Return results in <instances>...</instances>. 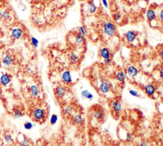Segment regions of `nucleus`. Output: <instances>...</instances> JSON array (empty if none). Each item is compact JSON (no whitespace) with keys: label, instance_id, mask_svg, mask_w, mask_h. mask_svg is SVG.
<instances>
[{"label":"nucleus","instance_id":"2","mask_svg":"<svg viewBox=\"0 0 163 146\" xmlns=\"http://www.w3.org/2000/svg\"><path fill=\"white\" fill-rule=\"evenodd\" d=\"M103 30L106 36L108 37H113L116 34L117 28L114 23L111 21H106L103 23Z\"/></svg>","mask_w":163,"mask_h":146},{"label":"nucleus","instance_id":"25","mask_svg":"<svg viewBox=\"0 0 163 146\" xmlns=\"http://www.w3.org/2000/svg\"><path fill=\"white\" fill-rule=\"evenodd\" d=\"M12 114H13L14 118L16 119H21V117H23L24 116L23 110L21 109H20V108H18V107L14 108L13 111H12Z\"/></svg>","mask_w":163,"mask_h":146},{"label":"nucleus","instance_id":"1","mask_svg":"<svg viewBox=\"0 0 163 146\" xmlns=\"http://www.w3.org/2000/svg\"><path fill=\"white\" fill-rule=\"evenodd\" d=\"M31 117L35 122L43 123L47 118V111L42 107L34 108L31 112Z\"/></svg>","mask_w":163,"mask_h":146},{"label":"nucleus","instance_id":"28","mask_svg":"<svg viewBox=\"0 0 163 146\" xmlns=\"http://www.w3.org/2000/svg\"><path fill=\"white\" fill-rule=\"evenodd\" d=\"M58 119L59 117L57 114H52L51 117H50V124H51V125H55V124L58 123Z\"/></svg>","mask_w":163,"mask_h":146},{"label":"nucleus","instance_id":"23","mask_svg":"<svg viewBox=\"0 0 163 146\" xmlns=\"http://www.w3.org/2000/svg\"><path fill=\"white\" fill-rule=\"evenodd\" d=\"M73 40L76 45H82L85 42V36H84L80 33H75L73 36Z\"/></svg>","mask_w":163,"mask_h":146},{"label":"nucleus","instance_id":"30","mask_svg":"<svg viewBox=\"0 0 163 146\" xmlns=\"http://www.w3.org/2000/svg\"><path fill=\"white\" fill-rule=\"evenodd\" d=\"M20 145L21 146H31V140L27 137H24L23 140L20 142Z\"/></svg>","mask_w":163,"mask_h":146},{"label":"nucleus","instance_id":"43","mask_svg":"<svg viewBox=\"0 0 163 146\" xmlns=\"http://www.w3.org/2000/svg\"><path fill=\"white\" fill-rule=\"evenodd\" d=\"M140 1H142L143 2H145V3H148L149 0H140Z\"/></svg>","mask_w":163,"mask_h":146},{"label":"nucleus","instance_id":"26","mask_svg":"<svg viewBox=\"0 0 163 146\" xmlns=\"http://www.w3.org/2000/svg\"><path fill=\"white\" fill-rule=\"evenodd\" d=\"M30 42H31V45H32V46L33 47H34V48H35V49H37L38 47H39L40 42H39V40H38L36 37L31 36V39H30Z\"/></svg>","mask_w":163,"mask_h":146},{"label":"nucleus","instance_id":"21","mask_svg":"<svg viewBox=\"0 0 163 146\" xmlns=\"http://www.w3.org/2000/svg\"><path fill=\"white\" fill-rule=\"evenodd\" d=\"M29 92L30 94L33 98H37L39 96V95L40 94V90L36 84H33L31 85L29 87Z\"/></svg>","mask_w":163,"mask_h":146},{"label":"nucleus","instance_id":"19","mask_svg":"<svg viewBox=\"0 0 163 146\" xmlns=\"http://www.w3.org/2000/svg\"><path fill=\"white\" fill-rule=\"evenodd\" d=\"M11 19L10 12L8 9H4L0 11V20L3 22H7Z\"/></svg>","mask_w":163,"mask_h":146},{"label":"nucleus","instance_id":"24","mask_svg":"<svg viewBox=\"0 0 163 146\" xmlns=\"http://www.w3.org/2000/svg\"><path fill=\"white\" fill-rule=\"evenodd\" d=\"M81 96L84 99H86L87 100H92L94 99V94L91 93V92L87 90H84L81 91L80 93Z\"/></svg>","mask_w":163,"mask_h":146},{"label":"nucleus","instance_id":"37","mask_svg":"<svg viewBox=\"0 0 163 146\" xmlns=\"http://www.w3.org/2000/svg\"><path fill=\"white\" fill-rule=\"evenodd\" d=\"M104 64L106 66H110L112 64V60L111 58L104 59Z\"/></svg>","mask_w":163,"mask_h":146},{"label":"nucleus","instance_id":"18","mask_svg":"<svg viewBox=\"0 0 163 146\" xmlns=\"http://www.w3.org/2000/svg\"><path fill=\"white\" fill-rule=\"evenodd\" d=\"M11 82V77L10 75L5 73L2 74L0 77V84L2 86H7Z\"/></svg>","mask_w":163,"mask_h":146},{"label":"nucleus","instance_id":"33","mask_svg":"<svg viewBox=\"0 0 163 146\" xmlns=\"http://www.w3.org/2000/svg\"><path fill=\"white\" fill-rule=\"evenodd\" d=\"M158 17L159 18V19L160 21H161L162 23H163V7L160 8L159 11L158 13Z\"/></svg>","mask_w":163,"mask_h":146},{"label":"nucleus","instance_id":"27","mask_svg":"<svg viewBox=\"0 0 163 146\" xmlns=\"http://www.w3.org/2000/svg\"><path fill=\"white\" fill-rule=\"evenodd\" d=\"M35 126V124H33L31 121H25V123H24V128L26 130L32 129Z\"/></svg>","mask_w":163,"mask_h":146},{"label":"nucleus","instance_id":"38","mask_svg":"<svg viewBox=\"0 0 163 146\" xmlns=\"http://www.w3.org/2000/svg\"><path fill=\"white\" fill-rule=\"evenodd\" d=\"M102 4L105 8H108L109 7V4L108 2V0H101Z\"/></svg>","mask_w":163,"mask_h":146},{"label":"nucleus","instance_id":"11","mask_svg":"<svg viewBox=\"0 0 163 146\" xmlns=\"http://www.w3.org/2000/svg\"><path fill=\"white\" fill-rule=\"evenodd\" d=\"M146 18L147 21L149 23H152L153 21H155L158 19V13H157L155 10L153 8H149L147 9L145 13Z\"/></svg>","mask_w":163,"mask_h":146},{"label":"nucleus","instance_id":"17","mask_svg":"<svg viewBox=\"0 0 163 146\" xmlns=\"http://www.w3.org/2000/svg\"><path fill=\"white\" fill-rule=\"evenodd\" d=\"M68 59H69V62H70L71 65H76L80 61V56L77 52L73 51L70 54V55H69Z\"/></svg>","mask_w":163,"mask_h":146},{"label":"nucleus","instance_id":"41","mask_svg":"<svg viewBox=\"0 0 163 146\" xmlns=\"http://www.w3.org/2000/svg\"><path fill=\"white\" fill-rule=\"evenodd\" d=\"M139 146H149V143L146 140H142L140 142Z\"/></svg>","mask_w":163,"mask_h":146},{"label":"nucleus","instance_id":"20","mask_svg":"<svg viewBox=\"0 0 163 146\" xmlns=\"http://www.w3.org/2000/svg\"><path fill=\"white\" fill-rule=\"evenodd\" d=\"M115 78L116 81H118L119 83H124L126 80V73L122 70H119L115 75Z\"/></svg>","mask_w":163,"mask_h":146},{"label":"nucleus","instance_id":"42","mask_svg":"<svg viewBox=\"0 0 163 146\" xmlns=\"http://www.w3.org/2000/svg\"><path fill=\"white\" fill-rule=\"evenodd\" d=\"M104 132H105L106 133H108L109 132H110V130H109V129H108V128H105Z\"/></svg>","mask_w":163,"mask_h":146},{"label":"nucleus","instance_id":"7","mask_svg":"<svg viewBox=\"0 0 163 146\" xmlns=\"http://www.w3.org/2000/svg\"><path fill=\"white\" fill-rule=\"evenodd\" d=\"M144 93H145L147 96L152 98L154 96L157 91V87L155 84L152 83H149L145 85L143 87Z\"/></svg>","mask_w":163,"mask_h":146},{"label":"nucleus","instance_id":"22","mask_svg":"<svg viewBox=\"0 0 163 146\" xmlns=\"http://www.w3.org/2000/svg\"><path fill=\"white\" fill-rule=\"evenodd\" d=\"M62 114L66 117L71 116L73 114V108L71 105H66L62 107Z\"/></svg>","mask_w":163,"mask_h":146},{"label":"nucleus","instance_id":"15","mask_svg":"<svg viewBox=\"0 0 163 146\" xmlns=\"http://www.w3.org/2000/svg\"><path fill=\"white\" fill-rule=\"evenodd\" d=\"M99 54L103 59H110L112 57V53L110 49L106 47H103L99 49Z\"/></svg>","mask_w":163,"mask_h":146},{"label":"nucleus","instance_id":"44","mask_svg":"<svg viewBox=\"0 0 163 146\" xmlns=\"http://www.w3.org/2000/svg\"><path fill=\"white\" fill-rule=\"evenodd\" d=\"M63 1H70V0H63Z\"/></svg>","mask_w":163,"mask_h":146},{"label":"nucleus","instance_id":"29","mask_svg":"<svg viewBox=\"0 0 163 146\" xmlns=\"http://www.w3.org/2000/svg\"><path fill=\"white\" fill-rule=\"evenodd\" d=\"M4 140L7 144H11V143L13 142L14 139L11 134H10V133H7V134H5L4 136Z\"/></svg>","mask_w":163,"mask_h":146},{"label":"nucleus","instance_id":"10","mask_svg":"<svg viewBox=\"0 0 163 146\" xmlns=\"http://www.w3.org/2000/svg\"><path fill=\"white\" fill-rule=\"evenodd\" d=\"M99 93L103 95H106L108 94L111 91V85L108 82L104 81L100 84L98 88Z\"/></svg>","mask_w":163,"mask_h":146},{"label":"nucleus","instance_id":"39","mask_svg":"<svg viewBox=\"0 0 163 146\" xmlns=\"http://www.w3.org/2000/svg\"><path fill=\"white\" fill-rule=\"evenodd\" d=\"M159 56L160 59H161V61L163 62V47L159 50Z\"/></svg>","mask_w":163,"mask_h":146},{"label":"nucleus","instance_id":"6","mask_svg":"<svg viewBox=\"0 0 163 146\" xmlns=\"http://www.w3.org/2000/svg\"><path fill=\"white\" fill-rule=\"evenodd\" d=\"M110 107L112 110L115 114H119L122 110V104L121 101L118 99H114L110 103Z\"/></svg>","mask_w":163,"mask_h":146},{"label":"nucleus","instance_id":"36","mask_svg":"<svg viewBox=\"0 0 163 146\" xmlns=\"http://www.w3.org/2000/svg\"><path fill=\"white\" fill-rule=\"evenodd\" d=\"M159 77L162 81H163V66H161L159 69Z\"/></svg>","mask_w":163,"mask_h":146},{"label":"nucleus","instance_id":"9","mask_svg":"<svg viewBox=\"0 0 163 146\" xmlns=\"http://www.w3.org/2000/svg\"><path fill=\"white\" fill-rule=\"evenodd\" d=\"M24 30L21 27H14L11 31V36L14 40H20L24 36Z\"/></svg>","mask_w":163,"mask_h":146},{"label":"nucleus","instance_id":"40","mask_svg":"<svg viewBox=\"0 0 163 146\" xmlns=\"http://www.w3.org/2000/svg\"><path fill=\"white\" fill-rule=\"evenodd\" d=\"M33 23L34 24L38 25V24H40V20L38 18L34 17V18H33Z\"/></svg>","mask_w":163,"mask_h":146},{"label":"nucleus","instance_id":"5","mask_svg":"<svg viewBox=\"0 0 163 146\" xmlns=\"http://www.w3.org/2000/svg\"><path fill=\"white\" fill-rule=\"evenodd\" d=\"M92 116L97 121L101 123L104 120L105 113L101 107L94 108L92 110Z\"/></svg>","mask_w":163,"mask_h":146},{"label":"nucleus","instance_id":"13","mask_svg":"<svg viewBox=\"0 0 163 146\" xmlns=\"http://www.w3.org/2000/svg\"><path fill=\"white\" fill-rule=\"evenodd\" d=\"M124 39L128 43L134 42L137 39V33L133 30H129L124 34Z\"/></svg>","mask_w":163,"mask_h":146},{"label":"nucleus","instance_id":"16","mask_svg":"<svg viewBox=\"0 0 163 146\" xmlns=\"http://www.w3.org/2000/svg\"><path fill=\"white\" fill-rule=\"evenodd\" d=\"M87 10L89 14H95L98 10V6L94 1V0H89L87 3Z\"/></svg>","mask_w":163,"mask_h":146},{"label":"nucleus","instance_id":"12","mask_svg":"<svg viewBox=\"0 0 163 146\" xmlns=\"http://www.w3.org/2000/svg\"><path fill=\"white\" fill-rule=\"evenodd\" d=\"M72 121L75 124V125L77 126H82L84 123V119L83 116L82 115V114L79 113V112H77L73 114L72 115Z\"/></svg>","mask_w":163,"mask_h":146},{"label":"nucleus","instance_id":"32","mask_svg":"<svg viewBox=\"0 0 163 146\" xmlns=\"http://www.w3.org/2000/svg\"><path fill=\"white\" fill-rule=\"evenodd\" d=\"M78 33H80L84 36H86V30H85V28H84V27L82 26H80L78 28Z\"/></svg>","mask_w":163,"mask_h":146},{"label":"nucleus","instance_id":"8","mask_svg":"<svg viewBox=\"0 0 163 146\" xmlns=\"http://www.w3.org/2000/svg\"><path fill=\"white\" fill-rule=\"evenodd\" d=\"M61 81L66 85H70L73 82V77L71 73L68 70H65L61 74Z\"/></svg>","mask_w":163,"mask_h":146},{"label":"nucleus","instance_id":"34","mask_svg":"<svg viewBox=\"0 0 163 146\" xmlns=\"http://www.w3.org/2000/svg\"><path fill=\"white\" fill-rule=\"evenodd\" d=\"M133 139V135L129 132L127 133L126 135V141L127 142H132Z\"/></svg>","mask_w":163,"mask_h":146},{"label":"nucleus","instance_id":"31","mask_svg":"<svg viewBox=\"0 0 163 146\" xmlns=\"http://www.w3.org/2000/svg\"><path fill=\"white\" fill-rule=\"evenodd\" d=\"M122 14L120 12H115V13L113 14V19H114V20L116 22L120 21L122 19Z\"/></svg>","mask_w":163,"mask_h":146},{"label":"nucleus","instance_id":"35","mask_svg":"<svg viewBox=\"0 0 163 146\" xmlns=\"http://www.w3.org/2000/svg\"><path fill=\"white\" fill-rule=\"evenodd\" d=\"M129 93L130 94V95H131V96L133 97H138L139 96L138 92L135 90H132V89H131V90L129 91Z\"/></svg>","mask_w":163,"mask_h":146},{"label":"nucleus","instance_id":"3","mask_svg":"<svg viewBox=\"0 0 163 146\" xmlns=\"http://www.w3.org/2000/svg\"><path fill=\"white\" fill-rule=\"evenodd\" d=\"M139 72L140 70L137 66L134 65H129L127 66L125 73H126V77L131 79H134L137 77Z\"/></svg>","mask_w":163,"mask_h":146},{"label":"nucleus","instance_id":"14","mask_svg":"<svg viewBox=\"0 0 163 146\" xmlns=\"http://www.w3.org/2000/svg\"><path fill=\"white\" fill-rule=\"evenodd\" d=\"M14 57L11 54H7L2 59V64L5 67H10L14 63Z\"/></svg>","mask_w":163,"mask_h":146},{"label":"nucleus","instance_id":"4","mask_svg":"<svg viewBox=\"0 0 163 146\" xmlns=\"http://www.w3.org/2000/svg\"><path fill=\"white\" fill-rule=\"evenodd\" d=\"M68 93V89L64 85H59L54 89L55 96L59 100L62 99Z\"/></svg>","mask_w":163,"mask_h":146}]
</instances>
